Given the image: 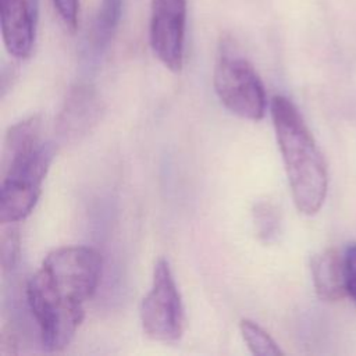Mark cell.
<instances>
[{"label":"cell","mask_w":356,"mask_h":356,"mask_svg":"<svg viewBox=\"0 0 356 356\" xmlns=\"http://www.w3.org/2000/svg\"><path fill=\"white\" fill-rule=\"evenodd\" d=\"M102 256L90 246H61L46 254L26 284V300L49 352L65 349L85 318V303L102 275Z\"/></svg>","instance_id":"obj_1"},{"label":"cell","mask_w":356,"mask_h":356,"mask_svg":"<svg viewBox=\"0 0 356 356\" xmlns=\"http://www.w3.org/2000/svg\"><path fill=\"white\" fill-rule=\"evenodd\" d=\"M277 143L296 209L306 216L320 211L328 189L324 157L298 107L285 96L270 104Z\"/></svg>","instance_id":"obj_2"},{"label":"cell","mask_w":356,"mask_h":356,"mask_svg":"<svg viewBox=\"0 0 356 356\" xmlns=\"http://www.w3.org/2000/svg\"><path fill=\"white\" fill-rule=\"evenodd\" d=\"M213 86L229 113L249 121H260L264 117L267 95L261 78L245 57L225 43L214 67Z\"/></svg>","instance_id":"obj_3"},{"label":"cell","mask_w":356,"mask_h":356,"mask_svg":"<svg viewBox=\"0 0 356 356\" xmlns=\"http://www.w3.org/2000/svg\"><path fill=\"white\" fill-rule=\"evenodd\" d=\"M56 153L57 146L54 142H42L33 153L1 172V224H18L33 211Z\"/></svg>","instance_id":"obj_4"},{"label":"cell","mask_w":356,"mask_h":356,"mask_svg":"<svg viewBox=\"0 0 356 356\" xmlns=\"http://www.w3.org/2000/svg\"><path fill=\"white\" fill-rule=\"evenodd\" d=\"M143 332L159 342H175L185 331V309L170 263L159 259L153 268L152 286L140 302Z\"/></svg>","instance_id":"obj_5"},{"label":"cell","mask_w":356,"mask_h":356,"mask_svg":"<svg viewBox=\"0 0 356 356\" xmlns=\"http://www.w3.org/2000/svg\"><path fill=\"white\" fill-rule=\"evenodd\" d=\"M188 0H152L149 42L159 61L179 72L185 58Z\"/></svg>","instance_id":"obj_6"},{"label":"cell","mask_w":356,"mask_h":356,"mask_svg":"<svg viewBox=\"0 0 356 356\" xmlns=\"http://www.w3.org/2000/svg\"><path fill=\"white\" fill-rule=\"evenodd\" d=\"M103 103L96 89L88 83L72 86L61 106L56 121V132L60 140L74 143L88 135L99 122Z\"/></svg>","instance_id":"obj_7"},{"label":"cell","mask_w":356,"mask_h":356,"mask_svg":"<svg viewBox=\"0 0 356 356\" xmlns=\"http://www.w3.org/2000/svg\"><path fill=\"white\" fill-rule=\"evenodd\" d=\"M39 24L38 0H0L3 43L10 56L28 58L35 47Z\"/></svg>","instance_id":"obj_8"},{"label":"cell","mask_w":356,"mask_h":356,"mask_svg":"<svg viewBox=\"0 0 356 356\" xmlns=\"http://www.w3.org/2000/svg\"><path fill=\"white\" fill-rule=\"evenodd\" d=\"M312 278L317 296L324 302H337L346 296L343 253L325 249L312 261Z\"/></svg>","instance_id":"obj_9"},{"label":"cell","mask_w":356,"mask_h":356,"mask_svg":"<svg viewBox=\"0 0 356 356\" xmlns=\"http://www.w3.org/2000/svg\"><path fill=\"white\" fill-rule=\"evenodd\" d=\"M40 132L42 118L39 114L29 115L7 129L1 153V172L11 164L33 153L42 145Z\"/></svg>","instance_id":"obj_10"},{"label":"cell","mask_w":356,"mask_h":356,"mask_svg":"<svg viewBox=\"0 0 356 356\" xmlns=\"http://www.w3.org/2000/svg\"><path fill=\"white\" fill-rule=\"evenodd\" d=\"M121 14L122 0H100L86 38V50L90 56L97 57L108 47L120 25Z\"/></svg>","instance_id":"obj_11"},{"label":"cell","mask_w":356,"mask_h":356,"mask_svg":"<svg viewBox=\"0 0 356 356\" xmlns=\"http://www.w3.org/2000/svg\"><path fill=\"white\" fill-rule=\"evenodd\" d=\"M239 331L245 343L253 355L277 356L284 353L278 343L273 339V337L257 323L249 318H242L239 323Z\"/></svg>","instance_id":"obj_12"},{"label":"cell","mask_w":356,"mask_h":356,"mask_svg":"<svg viewBox=\"0 0 356 356\" xmlns=\"http://www.w3.org/2000/svg\"><path fill=\"white\" fill-rule=\"evenodd\" d=\"M253 221L257 236L264 241H273L280 229V217L274 206L266 202H260L253 209Z\"/></svg>","instance_id":"obj_13"},{"label":"cell","mask_w":356,"mask_h":356,"mask_svg":"<svg viewBox=\"0 0 356 356\" xmlns=\"http://www.w3.org/2000/svg\"><path fill=\"white\" fill-rule=\"evenodd\" d=\"M4 228L1 231L0 238V256H1V267L4 271L11 270L19 260L21 250V236L17 224H3Z\"/></svg>","instance_id":"obj_14"},{"label":"cell","mask_w":356,"mask_h":356,"mask_svg":"<svg viewBox=\"0 0 356 356\" xmlns=\"http://www.w3.org/2000/svg\"><path fill=\"white\" fill-rule=\"evenodd\" d=\"M51 4L64 26L71 32L76 31L79 19V0H51Z\"/></svg>","instance_id":"obj_15"},{"label":"cell","mask_w":356,"mask_h":356,"mask_svg":"<svg viewBox=\"0 0 356 356\" xmlns=\"http://www.w3.org/2000/svg\"><path fill=\"white\" fill-rule=\"evenodd\" d=\"M346 296L356 305V243H350L343 252Z\"/></svg>","instance_id":"obj_16"}]
</instances>
